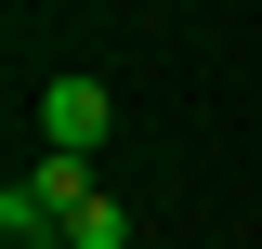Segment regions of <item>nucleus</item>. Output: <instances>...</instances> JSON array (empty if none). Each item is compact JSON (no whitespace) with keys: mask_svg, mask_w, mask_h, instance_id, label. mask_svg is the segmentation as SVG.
Listing matches in <instances>:
<instances>
[{"mask_svg":"<svg viewBox=\"0 0 262 249\" xmlns=\"http://www.w3.org/2000/svg\"><path fill=\"white\" fill-rule=\"evenodd\" d=\"M66 249H131V223H118V197H79V210H66Z\"/></svg>","mask_w":262,"mask_h":249,"instance_id":"2","label":"nucleus"},{"mask_svg":"<svg viewBox=\"0 0 262 249\" xmlns=\"http://www.w3.org/2000/svg\"><path fill=\"white\" fill-rule=\"evenodd\" d=\"M105 118H118V105H105V79H53V92H39V144H53V157H92Z\"/></svg>","mask_w":262,"mask_h":249,"instance_id":"1","label":"nucleus"}]
</instances>
